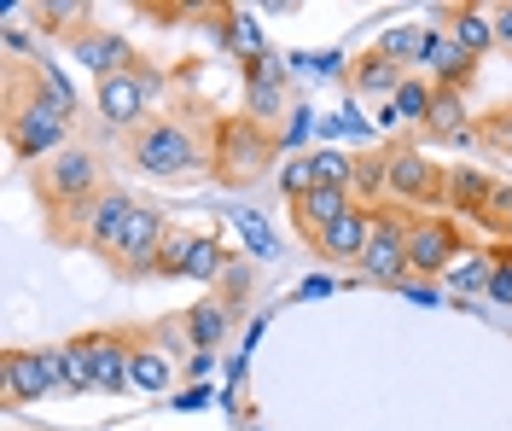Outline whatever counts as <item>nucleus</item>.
<instances>
[{
  "label": "nucleus",
  "mask_w": 512,
  "mask_h": 431,
  "mask_svg": "<svg viewBox=\"0 0 512 431\" xmlns=\"http://www.w3.org/2000/svg\"><path fill=\"white\" fill-rule=\"evenodd\" d=\"M431 100H437V88L408 76V82L396 88V100H390V117H396V123H425V117H431Z\"/></svg>",
  "instance_id": "obj_32"
},
{
  "label": "nucleus",
  "mask_w": 512,
  "mask_h": 431,
  "mask_svg": "<svg viewBox=\"0 0 512 431\" xmlns=\"http://www.w3.org/2000/svg\"><path fill=\"white\" fill-rule=\"evenodd\" d=\"M245 105H251V123H274L280 117V105H286V70H280V59L245 65Z\"/></svg>",
  "instance_id": "obj_16"
},
{
  "label": "nucleus",
  "mask_w": 512,
  "mask_h": 431,
  "mask_svg": "<svg viewBox=\"0 0 512 431\" xmlns=\"http://www.w3.org/2000/svg\"><path fill=\"white\" fill-rule=\"evenodd\" d=\"M30 47V35L18 30V24H6V53H24Z\"/></svg>",
  "instance_id": "obj_41"
},
{
  "label": "nucleus",
  "mask_w": 512,
  "mask_h": 431,
  "mask_svg": "<svg viewBox=\"0 0 512 431\" xmlns=\"http://www.w3.org/2000/svg\"><path fill=\"white\" fill-rule=\"evenodd\" d=\"M367 233H373V204H350V210H344V216L315 239V251H320V257H332V263H361Z\"/></svg>",
  "instance_id": "obj_14"
},
{
  "label": "nucleus",
  "mask_w": 512,
  "mask_h": 431,
  "mask_svg": "<svg viewBox=\"0 0 512 431\" xmlns=\"http://www.w3.org/2000/svg\"><path fill=\"white\" fill-rule=\"evenodd\" d=\"M187 338H192V350H216V344L227 338V303H216V298L192 303V315H187Z\"/></svg>",
  "instance_id": "obj_25"
},
{
  "label": "nucleus",
  "mask_w": 512,
  "mask_h": 431,
  "mask_svg": "<svg viewBox=\"0 0 512 431\" xmlns=\"http://www.w3.org/2000/svg\"><path fill=\"white\" fill-rule=\"evenodd\" d=\"M489 303H507L512 309V263L507 257H495V274H489V292H483Z\"/></svg>",
  "instance_id": "obj_39"
},
{
  "label": "nucleus",
  "mask_w": 512,
  "mask_h": 431,
  "mask_svg": "<svg viewBox=\"0 0 512 431\" xmlns=\"http://www.w3.org/2000/svg\"><path fill=\"white\" fill-rule=\"evenodd\" d=\"M175 385V356L158 350L152 338H134V362H128V391H140V397H163Z\"/></svg>",
  "instance_id": "obj_18"
},
{
  "label": "nucleus",
  "mask_w": 512,
  "mask_h": 431,
  "mask_svg": "<svg viewBox=\"0 0 512 431\" xmlns=\"http://www.w3.org/2000/svg\"><path fill=\"white\" fill-rule=\"evenodd\" d=\"M478 134L495 146V152H512V105H495V111L478 123Z\"/></svg>",
  "instance_id": "obj_37"
},
{
  "label": "nucleus",
  "mask_w": 512,
  "mask_h": 431,
  "mask_svg": "<svg viewBox=\"0 0 512 431\" xmlns=\"http://www.w3.org/2000/svg\"><path fill=\"white\" fill-rule=\"evenodd\" d=\"M134 210H140V204L128 199L123 187H105V193L82 210V239H88L94 251L111 257V251H117V239L128 233V222H134Z\"/></svg>",
  "instance_id": "obj_11"
},
{
  "label": "nucleus",
  "mask_w": 512,
  "mask_h": 431,
  "mask_svg": "<svg viewBox=\"0 0 512 431\" xmlns=\"http://www.w3.org/2000/svg\"><path fill=\"white\" fill-rule=\"evenodd\" d=\"M70 53H76V65H88L105 82V76H117V70H128L140 53H134V41L128 35H117V30H82V35H70Z\"/></svg>",
  "instance_id": "obj_12"
},
{
  "label": "nucleus",
  "mask_w": 512,
  "mask_h": 431,
  "mask_svg": "<svg viewBox=\"0 0 512 431\" xmlns=\"http://www.w3.org/2000/svg\"><path fill=\"white\" fill-rule=\"evenodd\" d=\"M53 350H59L64 397H88V391H99V379H94V362H88V344H82V338H70V344H53Z\"/></svg>",
  "instance_id": "obj_24"
},
{
  "label": "nucleus",
  "mask_w": 512,
  "mask_h": 431,
  "mask_svg": "<svg viewBox=\"0 0 512 431\" xmlns=\"http://www.w3.org/2000/svg\"><path fill=\"white\" fill-rule=\"evenodd\" d=\"M408 233H414V210L402 204H379L373 210V233H367V251H361V274L373 286H408L414 268H408Z\"/></svg>",
  "instance_id": "obj_5"
},
{
  "label": "nucleus",
  "mask_w": 512,
  "mask_h": 431,
  "mask_svg": "<svg viewBox=\"0 0 512 431\" xmlns=\"http://www.w3.org/2000/svg\"><path fill=\"white\" fill-rule=\"evenodd\" d=\"M268 158H274V134L262 129V123H233V129H222V140H216V175H222L227 187L256 181Z\"/></svg>",
  "instance_id": "obj_9"
},
{
  "label": "nucleus",
  "mask_w": 512,
  "mask_h": 431,
  "mask_svg": "<svg viewBox=\"0 0 512 431\" xmlns=\"http://www.w3.org/2000/svg\"><path fill=\"white\" fill-rule=\"evenodd\" d=\"M425 134H431V140H448V146H466V140H472V129H466V100L448 94V88H437L431 117H425Z\"/></svg>",
  "instance_id": "obj_22"
},
{
  "label": "nucleus",
  "mask_w": 512,
  "mask_h": 431,
  "mask_svg": "<svg viewBox=\"0 0 512 431\" xmlns=\"http://www.w3.org/2000/svg\"><path fill=\"white\" fill-rule=\"evenodd\" d=\"M489 18H495V47H507V53H512V0L489 6Z\"/></svg>",
  "instance_id": "obj_40"
},
{
  "label": "nucleus",
  "mask_w": 512,
  "mask_h": 431,
  "mask_svg": "<svg viewBox=\"0 0 512 431\" xmlns=\"http://www.w3.org/2000/svg\"><path fill=\"white\" fill-rule=\"evenodd\" d=\"M350 82H355V94H384V100H396V88L408 82V70H402V65H390L384 53H373V47H367V53L355 59Z\"/></svg>",
  "instance_id": "obj_21"
},
{
  "label": "nucleus",
  "mask_w": 512,
  "mask_h": 431,
  "mask_svg": "<svg viewBox=\"0 0 512 431\" xmlns=\"http://www.w3.org/2000/svg\"><path fill=\"white\" fill-rule=\"evenodd\" d=\"M233 228L245 233V245H251L256 257H280V245H274V228H268L256 210H233Z\"/></svg>",
  "instance_id": "obj_36"
},
{
  "label": "nucleus",
  "mask_w": 512,
  "mask_h": 431,
  "mask_svg": "<svg viewBox=\"0 0 512 431\" xmlns=\"http://www.w3.org/2000/svg\"><path fill=\"white\" fill-rule=\"evenodd\" d=\"M30 76H35V88H41L47 100L59 105V111H70V117H76V88L64 82V70H59V65H47V59H35V65H30Z\"/></svg>",
  "instance_id": "obj_33"
},
{
  "label": "nucleus",
  "mask_w": 512,
  "mask_h": 431,
  "mask_svg": "<svg viewBox=\"0 0 512 431\" xmlns=\"http://www.w3.org/2000/svg\"><path fill=\"white\" fill-rule=\"evenodd\" d=\"M460 251H466V239H460V222H454V216H443V210L414 216V233H408V268H414V280H425V274L443 280L448 263H454Z\"/></svg>",
  "instance_id": "obj_7"
},
{
  "label": "nucleus",
  "mask_w": 512,
  "mask_h": 431,
  "mask_svg": "<svg viewBox=\"0 0 512 431\" xmlns=\"http://www.w3.org/2000/svg\"><path fill=\"white\" fill-rule=\"evenodd\" d=\"M425 47H431V30H425V24H390V30L373 41V53H384L390 65H402V70L425 65Z\"/></svg>",
  "instance_id": "obj_20"
},
{
  "label": "nucleus",
  "mask_w": 512,
  "mask_h": 431,
  "mask_svg": "<svg viewBox=\"0 0 512 431\" xmlns=\"http://www.w3.org/2000/svg\"><path fill=\"white\" fill-rule=\"evenodd\" d=\"M88 362H94L99 391H128V362H134V332H82Z\"/></svg>",
  "instance_id": "obj_13"
},
{
  "label": "nucleus",
  "mask_w": 512,
  "mask_h": 431,
  "mask_svg": "<svg viewBox=\"0 0 512 431\" xmlns=\"http://www.w3.org/2000/svg\"><path fill=\"white\" fill-rule=\"evenodd\" d=\"M222 274H227V245L216 239V233H198V239H192V257H187V280L216 286Z\"/></svg>",
  "instance_id": "obj_27"
},
{
  "label": "nucleus",
  "mask_w": 512,
  "mask_h": 431,
  "mask_svg": "<svg viewBox=\"0 0 512 431\" xmlns=\"http://www.w3.org/2000/svg\"><path fill=\"white\" fill-rule=\"evenodd\" d=\"M18 82L24 76H12V94H6V146L18 158H30V164H47V158H59L64 140H70V111H59L41 88L24 100Z\"/></svg>",
  "instance_id": "obj_2"
},
{
  "label": "nucleus",
  "mask_w": 512,
  "mask_h": 431,
  "mask_svg": "<svg viewBox=\"0 0 512 431\" xmlns=\"http://www.w3.org/2000/svg\"><path fill=\"white\" fill-rule=\"evenodd\" d=\"M192 239H198V233H187V228H169V239H163V251H158V274H169V280H187Z\"/></svg>",
  "instance_id": "obj_34"
},
{
  "label": "nucleus",
  "mask_w": 512,
  "mask_h": 431,
  "mask_svg": "<svg viewBox=\"0 0 512 431\" xmlns=\"http://www.w3.org/2000/svg\"><path fill=\"white\" fill-rule=\"evenodd\" d=\"M163 239H169V216H163V204H140L134 222H128V233L117 239V251H111V263L123 268V274H158Z\"/></svg>",
  "instance_id": "obj_10"
},
{
  "label": "nucleus",
  "mask_w": 512,
  "mask_h": 431,
  "mask_svg": "<svg viewBox=\"0 0 512 431\" xmlns=\"http://www.w3.org/2000/svg\"><path fill=\"white\" fill-rule=\"evenodd\" d=\"M128 164L146 181H192L210 158V134L198 129L192 117H152L146 129L128 134Z\"/></svg>",
  "instance_id": "obj_1"
},
{
  "label": "nucleus",
  "mask_w": 512,
  "mask_h": 431,
  "mask_svg": "<svg viewBox=\"0 0 512 431\" xmlns=\"http://www.w3.org/2000/svg\"><path fill=\"white\" fill-rule=\"evenodd\" d=\"M443 30L472 53V59H483L489 47H495V18H489V6H448L443 12Z\"/></svg>",
  "instance_id": "obj_19"
},
{
  "label": "nucleus",
  "mask_w": 512,
  "mask_h": 431,
  "mask_svg": "<svg viewBox=\"0 0 512 431\" xmlns=\"http://www.w3.org/2000/svg\"><path fill=\"white\" fill-rule=\"evenodd\" d=\"M489 274H495V257L478 251V245H466V251L448 263L443 286H454V292H489Z\"/></svg>",
  "instance_id": "obj_23"
},
{
  "label": "nucleus",
  "mask_w": 512,
  "mask_h": 431,
  "mask_svg": "<svg viewBox=\"0 0 512 431\" xmlns=\"http://www.w3.org/2000/svg\"><path fill=\"white\" fill-rule=\"evenodd\" d=\"M0 397H6V408L41 402V397H64L59 350H6L0 356Z\"/></svg>",
  "instance_id": "obj_6"
},
{
  "label": "nucleus",
  "mask_w": 512,
  "mask_h": 431,
  "mask_svg": "<svg viewBox=\"0 0 512 431\" xmlns=\"http://www.w3.org/2000/svg\"><path fill=\"white\" fill-rule=\"evenodd\" d=\"M227 47L245 59V65H256V59H268V35H262V24H256V12H227Z\"/></svg>",
  "instance_id": "obj_28"
},
{
  "label": "nucleus",
  "mask_w": 512,
  "mask_h": 431,
  "mask_svg": "<svg viewBox=\"0 0 512 431\" xmlns=\"http://www.w3.org/2000/svg\"><path fill=\"white\" fill-rule=\"evenodd\" d=\"M478 222H483V228H495V233H507V222H512V187H507V181H495V175H489V193H483Z\"/></svg>",
  "instance_id": "obj_35"
},
{
  "label": "nucleus",
  "mask_w": 512,
  "mask_h": 431,
  "mask_svg": "<svg viewBox=\"0 0 512 431\" xmlns=\"http://www.w3.org/2000/svg\"><path fill=\"white\" fill-rule=\"evenodd\" d=\"M315 187H320V164H315V152H297V158H286V164H280V193H286L291 204L309 199Z\"/></svg>",
  "instance_id": "obj_31"
},
{
  "label": "nucleus",
  "mask_w": 512,
  "mask_h": 431,
  "mask_svg": "<svg viewBox=\"0 0 512 431\" xmlns=\"http://www.w3.org/2000/svg\"><path fill=\"white\" fill-rule=\"evenodd\" d=\"M448 193V175L425 152H414V146H396L390 152V193H384V204H402V210H431V204Z\"/></svg>",
  "instance_id": "obj_8"
},
{
  "label": "nucleus",
  "mask_w": 512,
  "mask_h": 431,
  "mask_svg": "<svg viewBox=\"0 0 512 431\" xmlns=\"http://www.w3.org/2000/svg\"><path fill=\"white\" fill-rule=\"evenodd\" d=\"M472 53L454 41L448 30H431V47H425V70L437 76V88H448V94H466L472 88Z\"/></svg>",
  "instance_id": "obj_15"
},
{
  "label": "nucleus",
  "mask_w": 512,
  "mask_h": 431,
  "mask_svg": "<svg viewBox=\"0 0 512 431\" xmlns=\"http://www.w3.org/2000/svg\"><path fill=\"white\" fill-rule=\"evenodd\" d=\"M315 164H320V187H350L355 158H344V152H315Z\"/></svg>",
  "instance_id": "obj_38"
},
{
  "label": "nucleus",
  "mask_w": 512,
  "mask_h": 431,
  "mask_svg": "<svg viewBox=\"0 0 512 431\" xmlns=\"http://www.w3.org/2000/svg\"><path fill=\"white\" fill-rule=\"evenodd\" d=\"M163 76L158 65H146V59H134L128 70H117V76H105L94 88V105H99V117L111 123V129H146L152 123V105L163 100Z\"/></svg>",
  "instance_id": "obj_3"
},
{
  "label": "nucleus",
  "mask_w": 512,
  "mask_h": 431,
  "mask_svg": "<svg viewBox=\"0 0 512 431\" xmlns=\"http://www.w3.org/2000/svg\"><path fill=\"white\" fill-rule=\"evenodd\" d=\"M35 18H41V30H47V35H70L76 24H88V30H94V6H88V0H41V6H35ZM76 35H82V30H76Z\"/></svg>",
  "instance_id": "obj_29"
},
{
  "label": "nucleus",
  "mask_w": 512,
  "mask_h": 431,
  "mask_svg": "<svg viewBox=\"0 0 512 431\" xmlns=\"http://www.w3.org/2000/svg\"><path fill=\"white\" fill-rule=\"evenodd\" d=\"M483 193H489V175L483 169H454L448 175V199H454L460 216H472V222H478V210H483Z\"/></svg>",
  "instance_id": "obj_30"
},
{
  "label": "nucleus",
  "mask_w": 512,
  "mask_h": 431,
  "mask_svg": "<svg viewBox=\"0 0 512 431\" xmlns=\"http://www.w3.org/2000/svg\"><path fill=\"white\" fill-rule=\"evenodd\" d=\"M35 187H41V199L53 204L59 216H70V210H88V204L105 193L99 152H94V146H64L59 158H47V164L35 169Z\"/></svg>",
  "instance_id": "obj_4"
},
{
  "label": "nucleus",
  "mask_w": 512,
  "mask_h": 431,
  "mask_svg": "<svg viewBox=\"0 0 512 431\" xmlns=\"http://www.w3.org/2000/svg\"><path fill=\"white\" fill-rule=\"evenodd\" d=\"M350 193L379 210L384 193H390V152H367V158H355V175H350Z\"/></svg>",
  "instance_id": "obj_26"
},
{
  "label": "nucleus",
  "mask_w": 512,
  "mask_h": 431,
  "mask_svg": "<svg viewBox=\"0 0 512 431\" xmlns=\"http://www.w3.org/2000/svg\"><path fill=\"white\" fill-rule=\"evenodd\" d=\"M350 204H355L350 187H315L309 199H297V204H291V222H297V233H303V239L315 245L320 233L332 228V222H338V216H344Z\"/></svg>",
  "instance_id": "obj_17"
}]
</instances>
